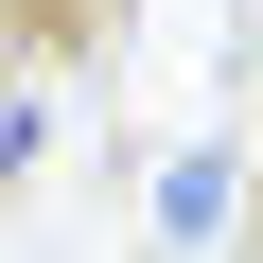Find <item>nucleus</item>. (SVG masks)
Instances as JSON below:
<instances>
[{
	"label": "nucleus",
	"mask_w": 263,
	"mask_h": 263,
	"mask_svg": "<svg viewBox=\"0 0 263 263\" xmlns=\"http://www.w3.org/2000/svg\"><path fill=\"white\" fill-rule=\"evenodd\" d=\"M228 176H246V158H228V141H193V158H176V176H158V246H176V263H193V246H211V228H228Z\"/></svg>",
	"instance_id": "f257e3e1"
}]
</instances>
